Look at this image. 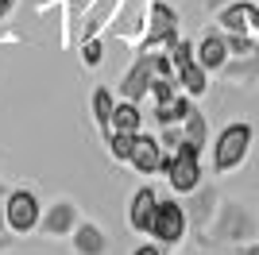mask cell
<instances>
[{
  "instance_id": "9",
  "label": "cell",
  "mask_w": 259,
  "mask_h": 255,
  "mask_svg": "<svg viewBox=\"0 0 259 255\" xmlns=\"http://www.w3.org/2000/svg\"><path fill=\"white\" fill-rule=\"evenodd\" d=\"M162 193L155 190L151 182H143V186H136L128 197V228L136 236H147L151 232V221H155V205H159Z\"/></svg>"
},
{
  "instance_id": "32",
  "label": "cell",
  "mask_w": 259,
  "mask_h": 255,
  "mask_svg": "<svg viewBox=\"0 0 259 255\" xmlns=\"http://www.w3.org/2000/svg\"><path fill=\"white\" fill-rule=\"evenodd\" d=\"M240 255H259V236L248 240V244H240Z\"/></svg>"
},
{
  "instance_id": "17",
  "label": "cell",
  "mask_w": 259,
  "mask_h": 255,
  "mask_svg": "<svg viewBox=\"0 0 259 255\" xmlns=\"http://www.w3.org/2000/svg\"><path fill=\"white\" fill-rule=\"evenodd\" d=\"M112 108H116V97L108 85H97L93 93H89V112H93V124H97L101 139L112 136Z\"/></svg>"
},
{
  "instance_id": "5",
  "label": "cell",
  "mask_w": 259,
  "mask_h": 255,
  "mask_svg": "<svg viewBox=\"0 0 259 255\" xmlns=\"http://www.w3.org/2000/svg\"><path fill=\"white\" fill-rule=\"evenodd\" d=\"M186 232H190V212H186V205L178 201V193H170V197H159V205H155V221H151V240H159L162 247H178L186 240Z\"/></svg>"
},
{
  "instance_id": "28",
  "label": "cell",
  "mask_w": 259,
  "mask_h": 255,
  "mask_svg": "<svg viewBox=\"0 0 259 255\" xmlns=\"http://www.w3.org/2000/svg\"><path fill=\"white\" fill-rule=\"evenodd\" d=\"M182 139H186V136H182V124H162V128H159V143H162L166 151H174Z\"/></svg>"
},
{
  "instance_id": "8",
  "label": "cell",
  "mask_w": 259,
  "mask_h": 255,
  "mask_svg": "<svg viewBox=\"0 0 259 255\" xmlns=\"http://www.w3.org/2000/svg\"><path fill=\"white\" fill-rule=\"evenodd\" d=\"M81 221V209H77L74 197H54L51 205H43V221H39V232L51 236V240H70V232Z\"/></svg>"
},
{
  "instance_id": "4",
  "label": "cell",
  "mask_w": 259,
  "mask_h": 255,
  "mask_svg": "<svg viewBox=\"0 0 259 255\" xmlns=\"http://www.w3.org/2000/svg\"><path fill=\"white\" fill-rule=\"evenodd\" d=\"M4 217H8V232L12 236H31L39 232L43 221V197L31 186H12L4 197Z\"/></svg>"
},
{
  "instance_id": "24",
  "label": "cell",
  "mask_w": 259,
  "mask_h": 255,
  "mask_svg": "<svg viewBox=\"0 0 259 255\" xmlns=\"http://www.w3.org/2000/svg\"><path fill=\"white\" fill-rule=\"evenodd\" d=\"M178 93H182V89H178V74H174V77L155 74V77H151V93H147V97H151L155 105H162V101H174Z\"/></svg>"
},
{
  "instance_id": "1",
  "label": "cell",
  "mask_w": 259,
  "mask_h": 255,
  "mask_svg": "<svg viewBox=\"0 0 259 255\" xmlns=\"http://www.w3.org/2000/svg\"><path fill=\"white\" fill-rule=\"evenodd\" d=\"M251 143H255V128L248 120H232L217 132V139H209V166L213 174H232L248 162Z\"/></svg>"
},
{
  "instance_id": "15",
  "label": "cell",
  "mask_w": 259,
  "mask_h": 255,
  "mask_svg": "<svg viewBox=\"0 0 259 255\" xmlns=\"http://www.w3.org/2000/svg\"><path fill=\"white\" fill-rule=\"evenodd\" d=\"M228 58H232V51H228V39H225L221 27H217V31H205L197 39V62L205 66L209 74H221L228 66Z\"/></svg>"
},
{
  "instance_id": "14",
  "label": "cell",
  "mask_w": 259,
  "mask_h": 255,
  "mask_svg": "<svg viewBox=\"0 0 259 255\" xmlns=\"http://www.w3.org/2000/svg\"><path fill=\"white\" fill-rule=\"evenodd\" d=\"M217 205H221V193H217V186H197L194 193H190V201H186V212H190V228H197V232H205L209 221H213Z\"/></svg>"
},
{
  "instance_id": "25",
  "label": "cell",
  "mask_w": 259,
  "mask_h": 255,
  "mask_svg": "<svg viewBox=\"0 0 259 255\" xmlns=\"http://www.w3.org/2000/svg\"><path fill=\"white\" fill-rule=\"evenodd\" d=\"M166 54H170L174 70H182L186 62H194V58H197V42H194V39H182V35H178V39L166 47Z\"/></svg>"
},
{
  "instance_id": "3",
  "label": "cell",
  "mask_w": 259,
  "mask_h": 255,
  "mask_svg": "<svg viewBox=\"0 0 259 255\" xmlns=\"http://www.w3.org/2000/svg\"><path fill=\"white\" fill-rule=\"evenodd\" d=\"M209 240L213 244H248L251 236H259V217L248 209L244 201H232V197H221L213 221H209Z\"/></svg>"
},
{
  "instance_id": "13",
  "label": "cell",
  "mask_w": 259,
  "mask_h": 255,
  "mask_svg": "<svg viewBox=\"0 0 259 255\" xmlns=\"http://www.w3.org/2000/svg\"><path fill=\"white\" fill-rule=\"evenodd\" d=\"M70 251L74 255H108V236L97 221H77V228L70 232Z\"/></svg>"
},
{
  "instance_id": "20",
  "label": "cell",
  "mask_w": 259,
  "mask_h": 255,
  "mask_svg": "<svg viewBox=\"0 0 259 255\" xmlns=\"http://www.w3.org/2000/svg\"><path fill=\"white\" fill-rule=\"evenodd\" d=\"M112 128H120V132H143V105L140 101H128V97H116Z\"/></svg>"
},
{
  "instance_id": "29",
  "label": "cell",
  "mask_w": 259,
  "mask_h": 255,
  "mask_svg": "<svg viewBox=\"0 0 259 255\" xmlns=\"http://www.w3.org/2000/svg\"><path fill=\"white\" fill-rule=\"evenodd\" d=\"M132 255H166V247H162L159 240H147V244H140V247H132Z\"/></svg>"
},
{
  "instance_id": "26",
  "label": "cell",
  "mask_w": 259,
  "mask_h": 255,
  "mask_svg": "<svg viewBox=\"0 0 259 255\" xmlns=\"http://www.w3.org/2000/svg\"><path fill=\"white\" fill-rule=\"evenodd\" d=\"M101 62H105V42H101V35L81 39V66H85V70H97Z\"/></svg>"
},
{
  "instance_id": "34",
  "label": "cell",
  "mask_w": 259,
  "mask_h": 255,
  "mask_svg": "<svg viewBox=\"0 0 259 255\" xmlns=\"http://www.w3.org/2000/svg\"><path fill=\"white\" fill-rule=\"evenodd\" d=\"M8 190H12V186H8L4 178H0V197H8Z\"/></svg>"
},
{
  "instance_id": "30",
  "label": "cell",
  "mask_w": 259,
  "mask_h": 255,
  "mask_svg": "<svg viewBox=\"0 0 259 255\" xmlns=\"http://www.w3.org/2000/svg\"><path fill=\"white\" fill-rule=\"evenodd\" d=\"M12 247H16V240H12V232H0V255H8Z\"/></svg>"
},
{
  "instance_id": "19",
  "label": "cell",
  "mask_w": 259,
  "mask_h": 255,
  "mask_svg": "<svg viewBox=\"0 0 259 255\" xmlns=\"http://www.w3.org/2000/svg\"><path fill=\"white\" fill-rule=\"evenodd\" d=\"M209 77H213V74H209L205 66L194 58V62H186L182 70H178V89H182V93H190V97L197 101V97L209 93Z\"/></svg>"
},
{
  "instance_id": "16",
  "label": "cell",
  "mask_w": 259,
  "mask_h": 255,
  "mask_svg": "<svg viewBox=\"0 0 259 255\" xmlns=\"http://www.w3.org/2000/svg\"><path fill=\"white\" fill-rule=\"evenodd\" d=\"M120 0H93L85 12H81V31H77V42L81 39H93V35H101L112 23V16H116Z\"/></svg>"
},
{
  "instance_id": "6",
  "label": "cell",
  "mask_w": 259,
  "mask_h": 255,
  "mask_svg": "<svg viewBox=\"0 0 259 255\" xmlns=\"http://www.w3.org/2000/svg\"><path fill=\"white\" fill-rule=\"evenodd\" d=\"M178 12H174V4H166V0H151V8H147V23H143V35H140V51H166L174 39H178Z\"/></svg>"
},
{
  "instance_id": "27",
  "label": "cell",
  "mask_w": 259,
  "mask_h": 255,
  "mask_svg": "<svg viewBox=\"0 0 259 255\" xmlns=\"http://www.w3.org/2000/svg\"><path fill=\"white\" fill-rule=\"evenodd\" d=\"M225 39H228V51H232V58H244V54L255 51L259 35H248V31H225Z\"/></svg>"
},
{
  "instance_id": "22",
  "label": "cell",
  "mask_w": 259,
  "mask_h": 255,
  "mask_svg": "<svg viewBox=\"0 0 259 255\" xmlns=\"http://www.w3.org/2000/svg\"><path fill=\"white\" fill-rule=\"evenodd\" d=\"M182 136L190 139V143H197V147H205L209 139V120H205V112H201V108H190V112H186V120H182Z\"/></svg>"
},
{
  "instance_id": "11",
  "label": "cell",
  "mask_w": 259,
  "mask_h": 255,
  "mask_svg": "<svg viewBox=\"0 0 259 255\" xmlns=\"http://www.w3.org/2000/svg\"><path fill=\"white\" fill-rule=\"evenodd\" d=\"M147 8H151V0H120L116 16H112V35L116 39H140L143 23H147Z\"/></svg>"
},
{
  "instance_id": "18",
  "label": "cell",
  "mask_w": 259,
  "mask_h": 255,
  "mask_svg": "<svg viewBox=\"0 0 259 255\" xmlns=\"http://www.w3.org/2000/svg\"><path fill=\"white\" fill-rule=\"evenodd\" d=\"M221 74L232 85H259V42H255V51L244 54V58H228V66Z\"/></svg>"
},
{
  "instance_id": "21",
  "label": "cell",
  "mask_w": 259,
  "mask_h": 255,
  "mask_svg": "<svg viewBox=\"0 0 259 255\" xmlns=\"http://www.w3.org/2000/svg\"><path fill=\"white\" fill-rule=\"evenodd\" d=\"M190 108H194V97H190V93H178L174 101H162V105H155L151 116H155V124H159V128H162V124H182Z\"/></svg>"
},
{
  "instance_id": "33",
  "label": "cell",
  "mask_w": 259,
  "mask_h": 255,
  "mask_svg": "<svg viewBox=\"0 0 259 255\" xmlns=\"http://www.w3.org/2000/svg\"><path fill=\"white\" fill-rule=\"evenodd\" d=\"M0 232H8V217H4V197H0Z\"/></svg>"
},
{
  "instance_id": "23",
  "label": "cell",
  "mask_w": 259,
  "mask_h": 255,
  "mask_svg": "<svg viewBox=\"0 0 259 255\" xmlns=\"http://www.w3.org/2000/svg\"><path fill=\"white\" fill-rule=\"evenodd\" d=\"M136 139H140V132H120V128H112V136L105 139V147L116 162H128L132 151H136Z\"/></svg>"
},
{
  "instance_id": "7",
  "label": "cell",
  "mask_w": 259,
  "mask_h": 255,
  "mask_svg": "<svg viewBox=\"0 0 259 255\" xmlns=\"http://www.w3.org/2000/svg\"><path fill=\"white\" fill-rule=\"evenodd\" d=\"M151 77H155V54L151 51H136L132 66L116 81V97H128V101H140L143 105L147 93H151Z\"/></svg>"
},
{
  "instance_id": "2",
  "label": "cell",
  "mask_w": 259,
  "mask_h": 255,
  "mask_svg": "<svg viewBox=\"0 0 259 255\" xmlns=\"http://www.w3.org/2000/svg\"><path fill=\"white\" fill-rule=\"evenodd\" d=\"M201 155H205V147H197V143H190V139H182L174 151H166V159H162V178H166V186H170V193H178V197H190V193L205 182V166H201Z\"/></svg>"
},
{
  "instance_id": "12",
  "label": "cell",
  "mask_w": 259,
  "mask_h": 255,
  "mask_svg": "<svg viewBox=\"0 0 259 255\" xmlns=\"http://www.w3.org/2000/svg\"><path fill=\"white\" fill-rule=\"evenodd\" d=\"M162 159H166V147L159 143V136H147V132H140V139H136V151H132L128 166L136 170V174H159V170H162Z\"/></svg>"
},
{
  "instance_id": "31",
  "label": "cell",
  "mask_w": 259,
  "mask_h": 255,
  "mask_svg": "<svg viewBox=\"0 0 259 255\" xmlns=\"http://www.w3.org/2000/svg\"><path fill=\"white\" fill-rule=\"evenodd\" d=\"M16 4H20V0H0V20H8L12 12H16Z\"/></svg>"
},
{
  "instance_id": "10",
  "label": "cell",
  "mask_w": 259,
  "mask_h": 255,
  "mask_svg": "<svg viewBox=\"0 0 259 255\" xmlns=\"http://www.w3.org/2000/svg\"><path fill=\"white\" fill-rule=\"evenodd\" d=\"M217 27L221 31H248L259 35V0H232L217 12Z\"/></svg>"
}]
</instances>
